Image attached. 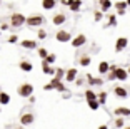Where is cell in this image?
I'll list each match as a JSON object with an SVG mask.
<instances>
[{
    "mask_svg": "<svg viewBox=\"0 0 130 129\" xmlns=\"http://www.w3.org/2000/svg\"><path fill=\"white\" fill-rule=\"evenodd\" d=\"M43 22H45V19H43V15H40V14H35V15L25 17V24H27V25H30V27H40Z\"/></svg>",
    "mask_w": 130,
    "mask_h": 129,
    "instance_id": "cell-1",
    "label": "cell"
},
{
    "mask_svg": "<svg viewBox=\"0 0 130 129\" xmlns=\"http://www.w3.org/2000/svg\"><path fill=\"white\" fill-rule=\"evenodd\" d=\"M23 24H25V15L23 14H19V12L12 14V17H10V25L12 27H22Z\"/></svg>",
    "mask_w": 130,
    "mask_h": 129,
    "instance_id": "cell-2",
    "label": "cell"
},
{
    "mask_svg": "<svg viewBox=\"0 0 130 129\" xmlns=\"http://www.w3.org/2000/svg\"><path fill=\"white\" fill-rule=\"evenodd\" d=\"M17 92H19L20 97H28L30 94H34V86L32 84H22V86H19V89H17Z\"/></svg>",
    "mask_w": 130,
    "mask_h": 129,
    "instance_id": "cell-3",
    "label": "cell"
},
{
    "mask_svg": "<svg viewBox=\"0 0 130 129\" xmlns=\"http://www.w3.org/2000/svg\"><path fill=\"white\" fill-rule=\"evenodd\" d=\"M70 44H72V47H75V49H80V47H84L85 44H87V35L78 34L77 37L70 39Z\"/></svg>",
    "mask_w": 130,
    "mask_h": 129,
    "instance_id": "cell-4",
    "label": "cell"
},
{
    "mask_svg": "<svg viewBox=\"0 0 130 129\" xmlns=\"http://www.w3.org/2000/svg\"><path fill=\"white\" fill-rule=\"evenodd\" d=\"M128 45V39L127 37H119L115 42V52H123Z\"/></svg>",
    "mask_w": 130,
    "mask_h": 129,
    "instance_id": "cell-5",
    "label": "cell"
},
{
    "mask_svg": "<svg viewBox=\"0 0 130 129\" xmlns=\"http://www.w3.org/2000/svg\"><path fill=\"white\" fill-rule=\"evenodd\" d=\"M55 39H57L58 42H62V44H65V42H70L72 34H70L69 30H58L57 34H55Z\"/></svg>",
    "mask_w": 130,
    "mask_h": 129,
    "instance_id": "cell-6",
    "label": "cell"
},
{
    "mask_svg": "<svg viewBox=\"0 0 130 129\" xmlns=\"http://www.w3.org/2000/svg\"><path fill=\"white\" fill-rule=\"evenodd\" d=\"M34 121H35V116L32 112H25V114H22V116H20V124H23V126L34 124Z\"/></svg>",
    "mask_w": 130,
    "mask_h": 129,
    "instance_id": "cell-7",
    "label": "cell"
},
{
    "mask_svg": "<svg viewBox=\"0 0 130 129\" xmlns=\"http://www.w3.org/2000/svg\"><path fill=\"white\" fill-rule=\"evenodd\" d=\"M115 79L125 82V80L128 79V72H127V69H123V67H117V69H115Z\"/></svg>",
    "mask_w": 130,
    "mask_h": 129,
    "instance_id": "cell-8",
    "label": "cell"
},
{
    "mask_svg": "<svg viewBox=\"0 0 130 129\" xmlns=\"http://www.w3.org/2000/svg\"><path fill=\"white\" fill-rule=\"evenodd\" d=\"M77 74H78V71H77L75 67H70V69H67V71H65L63 79L67 80V82H73V80L77 79Z\"/></svg>",
    "mask_w": 130,
    "mask_h": 129,
    "instance_id": "cell-9",
    "label": "cell"
},
{
    "mask_svg": "<svg viewBox=\"0 0 130 129\" xmlns=\"http://www.w3.org/2000/svg\"><path fill=\"white\" fill-rule=\"evenodd\" d=\"M127 7H128V5H127L125 0H119V2H115V4H113V8L117 10V14H119V15H125Z\"/></svg>",
    "mask_w": 130,
    "mask_h": 129,
    "instance_id": "cell-10",
    "label": "cell"
},
{
    "mask_svg": "<svg viewBox=\"0 0 130 129\" xmlns=\"http://www.w3.org/2000/svg\"><path fill=\"white\" fill-rule=\"evenodd\" d=\"M67 22V15H65V14H55L54 17H52V24H54V25H57V27H60V25H63V24Z\"/></svg>",
    "mask_w": 130,
    "mask_h": 129,
    "instance_id": "cell-11",
    "label": "cell"
},
{
    "mask_svg": "<svg viewBox=\"0 0 130 129\" xmlns=\"http://www.w3.org/2000/svg\"><path fill=\"white\" fill-rule=\"evenodd\" d=\"M67 5L72 12H80L82 8V0H67Z\"/></svg>",
    "mask_w": 130,
    "mask_h": 129,
    "instance_id": "cell-12",
    "label": "cell"
},
{
    "mask_svg": "<svg viewBox=\"0 0 130 129\" xmlns=\"http://www.w3.org/2000/svg\"><path fill=\"white\" fill-rule=\"evenodd\" d=\"M113 114L115 116H122V118H128L130 116V109L128 107H123V106H119L113 109Z\"/></svg>",
    "mask_w": 130,
    "mask_h": 129,
    "instance_id": "cell-13",
    "label": "cell"
},
{
    "mask_svg": "<svg viewBox=\"0 0 130 129\" xmlns=\"http://www.w3.org/2000/svg\"><path fill=\"white\" fill-rule=\"evenodd\" d=\"M113 94L117 96V97H120V99H127L128 97V91H127L125 87H122V86H117V87L113 89Z\"/></svg>",
    "mask_w": 130,
    "mask_h": 129,
    "instance_id": "cell-14",
    "label": "cell"
},
{
    "mask_svg": "<svg viewBox=\"0 0 130 129\" xmlns=\"http://www.w3.org/2000/svg\"><path fill=\"white\" fill-rule=\"evenodd\" d=\"M87 82L90 84V86H102L103 84V79H100V77H93L92 74H87Z\"/></svg>",
    "mask_w": 130,
    "mask_h": 129,
    "instance_id": "cell-15",
    "label": "cell"
},
{
    "mask_svg": "<svg viewBox=\"0 0 130 129\" xmlns=\"http://www.w3.org/2000/svg\"><path fill=\"white\" fill-rule=\"evenodd\" d=\"M42 71H43V74H48V76H54V72H55V69L48 62H45V59H42Z\"/></svg>",
    "mask_w": 130,
    "mask_h": 129,
    "instance_id": "cell-16",
    "label": "cell"
},
{
    "mask_svg": "<svg viewBox=\"0 0 130 129\" xmlns=\"http://www.w3.org/2000/svg\"><path fill=\"white\" fill-rule=\"evenodd\" d=\"M55 5H57V0H42L43 10H54Z\"/></svg>",
    "mask_w": 130,
    "mask_h": 129,
    "instance_id": "cell-17",
    "label": "cell"
},
{
    "mask_svg": "<svg viewBox=\"0 0 130 129\" xmlns=\"http://www.w3.org/2000/svg\"><path fill=\"white\" fill-rule=\"evenodd\" d=\"M20 45H22L23 49H37V42H35V40H28V39H25V40L20 42Z\"/></svg>",
    "mask_w": 130,
    "mask_h": 129,
    "instance_id": "cell-18",
    "label": "cell"
},
{
    "mask_svg": "<svg viewBox=\"0 0 130 129\" xmlns=\"http://www.w3.org/2000/svg\"><path fill=\"white\" fill-rule=\"evenodd\" d=\"M97 2L100 4V10L102 12H107V10L112 8V2L110 0H97Z\"/></svg>",
    "mask_w": 130,
    "mask_h": 129,
    "instance_id": "cell-19",
    "label": "cell"
},
{
    "mask_svg": "<svg viewBox=\"0 0 130 129\" xmlns=\"http://www.w3.org/2000/svg\"><path fill=\"white\" fill-rule=\"evenodd\" d=\"M19 67H20V71H23V72H30L32 69H34V65H32L28 61H22L19 64Z\"/></svg>",
    "mask_w": 130,
    "mask_h": 129,
    "instance_id": "cell-20",
    "label": "cell"
},
{
    "mask_svg": "<svg viewBox=\"0 0 130 129\" xmlns=\"http://www.w3.org/2000/svg\"><path fill=\"white\" fill-rule=\"evenodd\" d=\"M90 62H92V59H90V55H87V54H85V55H82L80 59H78V64H80L82 67H88V65H90Z\"/></svg>",
    "mask_w": 130,
    "mask_h": 129,
    "instance_id": "cell-21",
    "label": "cell"
},
{
    "mask_svg": "<svg viewBox=\"0 0 130 129\" xmlns=\"http://www.w3.org/2000/svg\"><path fill=\"white\" fill-rule=\"evenodd\" d=\"M87 106L90 107L92 111L100 109V102H99V99H90V101H87Z\"/></svg>",
    "mask_w": 130,
    "mask_h": 129,
    "instance_id": "cell-22",
    "label": "cell"
},
{
    "mask_svg": "<svg viewBox=\"0 0 130 129\" xmlns=\"http://www.w3.org/2000/svg\"><path fill=\"white\" fill-rule=\"evenodd\" d=\"M107 72H108V62L102 61L99 64V74H107Z\"/></svg>",
    "mask_w": 130,
    "mask_h": 129,
    "instance_id": "cell-23",
    "label": "cell"
},
{
    "mask_svg": "<svg viewBox=\"0 0 130 129\" xmlns=\"http://www.w3.org/2000/svg\"><path fill=\"white\" fill-rule=\"evenodd\" d=\"M107 92H105V91H100L99 92V94H97V99H99V102H100V106H103V104H105V102H107Z\"/></svg>",
    "mask_w": 130,
    "mask_h": 129,
    "instance_id": "cell-24",
    "label": "cell"
},
{
    "mask_svg": "<svg viewBox=\"0 0 130 129\" xmlns=\"http://www.w3.org/2000/svg\"><path fill=\"white\" fill-rule=\"evenodd\" d=\"M10 102V96L7 94V92H0V104L2 106H5V104Z\"/></svg>",
    "mask_w": 130,
    "mask_h": 129,
    "instance_id": "cell-25",
    "label": "cell"
},
{
    "mask_svg": "<svg viewBox=\"0 0 130 129\" xmlns=\"http://www.w3.org/2000/svg\"><path fill=\"white\" fill-rule=\"evenodd\" d=\"M113 126H115V127H123V126H125V119H123L122 116H117V119H115Z\"/></svg>",
    "mask_w": 130,
    "mask_h": 129,
    "instance_id": "cell-26",
    "label": "cell"
},
{
    "mask_svg": "<svg viewBox=\"0 0 130 129\" xmlns=\"http://www.w3.org/2000/svg\"><path fill=\"white\" fill-rule=\"evenodd\" d=\"M85 99H87V101H90V99H97V92H93L92 89H87V91H85Z\"/></svg>",
    "mask_w": 130,
    "mask_h": 129,
    "instance_id": "cell-27",
    "label": "cell"
},
{
    "mask_svg": "<svg viewBox=\"0 0 130 129\" xmlns=\"http://www.w3.org/2000/svg\"><path fill=\"white\" fill-rule=\"evenodd\" d=\"M107 25H110V27L117 25V15H115V14H110V15H108V24Z\"/></svg>",
    "mask_w": 130,
    "mask_h": 129,
    "instance_id": "cell-28",
    "label": "cell"
},
{
    "mask_svg": "<svg viewBox=\"0 0 130 129\" xmlns=\"http://www.w3.org/2000/svg\"><path fill=\"white\" fill-rule=\"evenodd\" d=\"M54 91H57V92H65V91H67V89H65L63 82H62V80H60V82H57V84H55V86H54Z\"/></svg>",
    "mask_w": 130,
    "mask_h": 129,
    "instance_id": "cell-29",
    "label": "cell"
},
{
    "mask_svg": "<svg viewBox=\"0 0 130 129\" xmlns=\"http://www.w3.org/2000/svg\"><path fill=\"white\" fill-rule=\"evenodd\" d=\"M54 76H55V77H58V79H63L65 71H63L62 67H57V69H55V72H54Z\"/></svg>",
    "mask_w": 130,
    "mask_h": 129,
    "instance_id": "cell-30",
    "label": "cell"
},
{
    "mask_svg": "<svg viewBox=\"0 0 130 129\" xmlns=\"http://www.w3.org/2000/svg\"><path fill=\"white\" fill-rule=\"evenodd\" d=\"M102 19H103V12L102 10H95L93 12V20H95V22H100Z\"/></svg>",
    "mask_w": 130,
    "mask_h": 129,
    "instance_id": "cell-31",
    "label": "cell"
},
{
    "mask_svg": "<svg viewBox=\"0 0 130 129\" xmlns=\"http://www.w3.org/2000/svg\"><path fill=\"white\" fill-rule=\"evenodd\" d=\"M55 61H57V55H55V54H47L45 62H48V64H54Z\"/></svg>",
    "mask_w": 130,
    "mask_h": 129,
    "instance_id": "cell-32",
    "label": "cell"
},
{
    "mask_svg": "<svg viewBox=\"0 0 130 129\" xmlns=\"http://www.w3.org/2000/svg\"><path fill=\"white\" fill-rule=\"evenodd\" d=\"M37 52H38V57H40V59H45L47 54H48V50L43 49V47H40V49H37Z\"/></svg>",
    "mask_w": 130,
    "mask_h": 129,
    "instance_id": "cell-33",
    "label": "cell"
},
{
    "mask_svg": "<svg viewBox=\"0 0 130 129\" xmlns=\"http://www.w3.org/2000/svg\"><path fill=\"white\" fill-rule=\"evenodd\" d=\"M37 37L40 39V40L47 39V30H43V29H38V32H37Z\"/></svg>",
    "mask_w": 130,
    "mask_h": 129,
    "instance_id": "cell-34",
    "label": "cell"
},
{
    "mask_svg": "<svg viewBox=\"0 0 130 129\" xmlns=\"http://www.w3.org/2000/svg\"><path fill=\"white\" fill-rule=\"evenodd\" d=\"M17 42H19V37H17V35H10V37H8V44H17Z\"/></svg>",
    "mask_w": 130,
    "mask_h": 129,
    "instance_id": "cell-35",
    "label": "cell"
},
{
    "mask_svg": "<svg viewBox=\"0 0 130 129\" xmlns=\"http://www.w3.org/2000/svg\"><path fill=\"white\" fill-rule=\"evenodd\" d=\"M43 91H54V86H52V84H45V86H43Z\"/></svg>",
    "mask_w": 130,
    "mask_h": 129,
    "instance_id": "cell-36",
    "label": "cell"
},
{
    "mask_svg": "<svg viewBox=\"0 0 130 129\" xmlns=\"http://www.w3.org/2000/svg\"><path fill=\"white\" fill-rule=\"evenodd\" d=\"M8 27H10V25H7V24H4V25L0 27V30H8Z\"/></svg>",
    "mask_w": 130,
    "mask_h": 129,
    "instance_id": "cell-37",
    "label": "cell"
},
{
    "mask_svg": "<svg viewBox=\"0 0 130 129\" xmlns=\"http://www.w3.org/2000/svg\"><path fill=\"white\" fill-rule=\"evenodd\" d=\"M75 82H77V86H82V84H84V80H82V79H75Z\"/></svg>",
    "mask_w": 130,
    "mask_h": 129,
    "instance_id": "cell-38",
    "label": "cell"
},
{
    "mask_svg": "<svg viewBox=\"0 0 130 129\" xmlns=\"http://www.w3.org/2000/svg\"><path fill=\"white\" fill-rule=\"evenodd\" d=\"M125 2H127V5H128V7H130V0H125Z\"/></svg>",
    "mask_w": 130,
    "mask_h": 129,
    "instance_id": "cell-39",
    "label": "cell"
},
{
    "mask_svg": "<svg viewBox=\"0 0 130 129\" xmlns=\"http://www.w3.org/2000/svg\"><path fill=\"white\" fill-rule=\"evenodd\" d=\"M127 72H128V76H130V65H128V69H127Z\"/></svg>",
    "mask_w": 130,
    "mask_h": 129,
    "instance_id": "cell-40",
    "label": "cell"
},
{
    "mask_svg": "<svg viewBox=\"0 0 130 129\" xmlns=\"http://www.w3.org/2000/svg\"><path fill=\"white\" fill-rule=\"evenodd\" d=\"M0 2H2V0H0Z\"/></svg>",
    "mask_w": 130,
    "mask_h": 129,
    "instance_id": "cell-41",
    "label": "cell"
}]
</instances>
